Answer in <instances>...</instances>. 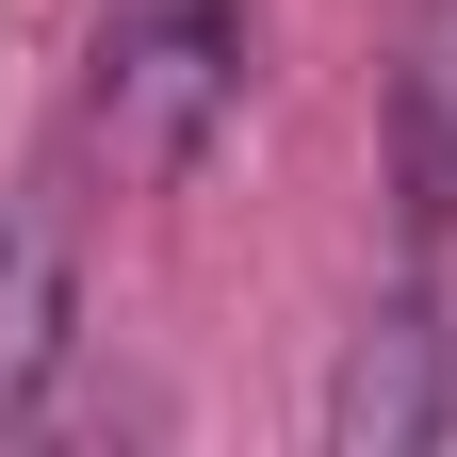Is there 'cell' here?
Instances as JSON below:
<instances>
[{
    "label": "cell",
    "mask_w": 457,
    "mask_h": 457,
    "mask_svg": "<svg viewBox=\"0 0 457 457\" xmlns=\"http://www.w3.org/2000/svg\"><path fill=\"white\" fill-rule=\"evenodd\" d=\"M262 66V0H98V66H82V131L114 180H196L212 131L245 114Z\"/></svg>",
    "instance_id": "1"
},
{
    "label": "cell",
    "mask_w": 457,
    "mask_h": 457,
    "mask_svg": "<svg viewBox=\"0 0 457 457\" xmlns=\"http://www.w3.org/2000/svg\"><path fill=\"white\" fill-rule=\"evenodd\" d=\"M457 425V327L425 278H392V295L343 327V376H327V441L343 457H425Z\"/></svg>",
    "instance_id": "2"
},
{
    "label": "cell",
    "mask_w": 457,
    "mask_h": 457,
    "mask_svg": "<svg viewBox=\"0 0 457 457\" xmlns=\"http://www.w3.org/2000/svg\"><path fill=\"white\" fill-rule=\"evenodd\" d=\"M66 343H82V278H66V228L33 196L0 212V425H33L66 392Z\"/></svg>",
    "instance_id": "3"
},
{
    "label": "cell",
    "mask_w": 457,
    "mask_h": 457,
    "mask_svg": "<svg viewBox=\"0 0 457 457\" xmlns=\"http://www.w3.org/2000/svg\"><path fill=\"white\" fill-rule=\"evenodd\" d=\"M392 196L425 245L457 228V0H409V33H392Z\"/></svg>",
    "instance_id": "4"
}]
</instances>
